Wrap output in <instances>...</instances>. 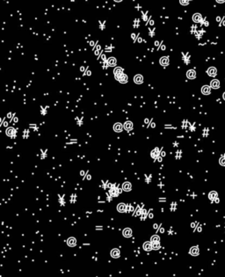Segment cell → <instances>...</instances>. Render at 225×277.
<instances>
[{"label":"cell","mask_w":225,"mask_h":277,"mask_svg":"<svg viewBox=\"0 0 225 277\" xmlns=\"http://www.w3.org/2000/svg\"><path fill=\"white\" fill-rule=\"evenodd\" d=\"M152 246H153V249H158V248L160 247V245L158 242H153Z\"/></svg>","instance_id":"22"},{"label":"cell","mask_w":225,"mask_h":277,"mask_svg":"<svg viewBox=\"0 0 225 277\" xmlns=\"http://www.w3.org/2000/svg\"><path fill=\"white\" fill-rule=\"evenodd\" d=\"M111 255L114 258H118L119 256H120V252H119V250H117V249H114V250L112 251Z\"/></svg>","instance_id":"17"},{"label":"cell","mask_w":225,"mask_h":277,"mask_svg":"<svg viewBox=\"0 0 225 277\" xmlns=\"http://www.w3.org/2000/svg\"><path fill=\"white\" fill-rule=\"evenodd\" d=\"M224 157H225V155H224Z\"/></svg>","instance_id":"29"},{"label":"cell","mask_w":225,"mask_h":277,"mask_svg":"<svg viewBox=\"0 0 225 277\" xmlns=\"http://www.w3.org/2000/svg\"><path fill=\"white\" fill-rule=\"evenodd\" d=\"M160 63L162 64V65H167L168 63H169V59L167 58V57H163V58L160 59Z\"/></svg>","instance_id":"15"},{"label":"cell","mask_w":225,"mask_h":277,"mask_svg":"<svg viewBox=\"0 0 225 277\" xmlns=\"http://www.w3.org/2000/svg\"><path fill=\"white\" fill-rule=\"evenodd\" d=\"M114 76H115V78H118V77H120L121 75L123 74V71H122V69L121 68H116L115 70H114Z\"/></svg>","instance_id":"8"},{"label":"cell","mask_w":225,"mask_h":277,"mask_svg":"<svg viewBox=\"0 0 225 277\" xmlns=\"http://www.w3.org/2000/svg\"><path fill=\"white\" fill-rule=\"evenodd\" d=\"M123 235L124 237H126V238H130L131 236H132V231H131L130 229H125L123 231Z\"/></svg>","instance_id":"10"},{"label":"cell","mask_w":225,"mask_h":277,"mask_svg":"<svg viewBox=\"0 0 225 277\" xmlns=\"http://www.w3.org/2000/svg\"><path fill=\"white\" fill-rule=\"evenodd\" d=\"M123 189L125 191H130L131 189V184L129 182H126L123 184Z\"/></svg>","instance_id":"18"},{"label":"cell","mask_w":225,"mask_h":277,"mask_svg":"<svg viewBox=\"0 0 225 277\" xmlns=\"http://www.w3.org/2000/svg\"><path fill=\"white\" fill-rule=\"evenodd\" d=\"M223 99H224V100H225V92H224V93H223Z\"/></svg>","instance_id":"28"},{"label":"cell","mask_w":225,"mask_h":277,"mask_svg":"<svg viewBox=\"0 0 225 277\" xmlns=\"http://www.w3.org/2000/svg\"><path fill=\"white\" fill-rule=\"evenodd\" d=\"M134 81H135V83H136V84H138V85H140V84H142L143 81V76L141 75H136L135 78H134Z\"/></svg>","instance_id":"6"},{"label":"cell","mask_w":225,"mask_h":277,"mask_svg":"<svg viewBox=\"0 0 225 277\" xmlns=\"http://www.w3.org/2000/svg\"><path fill=\"white\" fill-rule=\"evenodd\" d=\"M151 154H152V157H153V158H156V157H157V154H158V151H157V149H156L155 151H152V153H151Z\"/></svg>","instance_id":"24"},{"label":"cell","mask_w":225,"mask_h":277,"mask_svg":"<svg viewBox=\"0 0 225 277\" xmlns=\"http://www.w3.org/2000/svg\"><path fill=\"white\" fill-rule=\"evenodd\" d=\"M210 92H211V89L208 85H204V86H202V88H201V92H202L204 95L210 94Z\"/></svg>","instance_id":"3"},{"label":"cell","mask_w":225,"mask_h":277,"mask_svg":"<svg viewBox=\"0 0 225 277\" xmlns=\"http://www.w3.org/2000/svg\"><path fill=\"white\" fill-rule=\"evenodd\" d=\"M124 127H125V129H126L127 130H130V129H132V127H133V124L130 122H127L126 123H125V125H124Z\"/></svg>","instance_id":"20"},{"label":"cell","mask_w":225,"mask_h":277,"mask_svg":"<svg viewBox=\"0 0 225 277\" xmlns=\"http://www.w3.org/2000/svg\"><path fill=\"white\" fill-rule=\"evenodd\" d=\"M210 85H211V87L214 88V89H218V88L220 87V82H219V80H217V79H214V80L211 81Z\"/></svg>","instance_id":"2"},{"label":"cell","mask_w":225,"mask_h":277,"mask_svg":"<svg viewBox=\"0 0 225 277\" xmlns=\"http://www.w3.org/2000/svg\"><path fill=\"white\" fill-rule=\"evenodd\" d=\"M216 1H217L218 3H223V2H224V0H216Z\"/></svg>","instance_id":"26"},{"label":"cell","mask_w":225,"mask_h":277,"mask_svg":"<svg viewBox=\"0 0 225 277\" xmlns=\"http://www.w3.org/2000/svg\"><path fill=\"white\" fill-rule=\"evenodd\" d=\"M190 254L193 256H197L199 255V248L197 246H193L190 249Z\"/></svg>","instance_id":"5"},{"label":"cell","mask_w":225,"mask_h":277,"mask_svg":"<svg viewBox=\"0 0 225 277\" xmlns=\"http://www.w3.org/2000/svg\"><path fill=\"white\" fill-rule=\"evenodd\" d=\"M193 20H194V22H200L201 20V14H199V13H196V14L194 15V17H193Z\"/></svg>","instance_id":"16"},{"label":"cell","mask_w":225,"mask_h":277,"mask_svg":"<svg viewBox=\"0 0 225 277\" xmlns=\"http://www.w3.org/2000/svg\"><path fill=\"white\" fill-rule=\"evenodd\" d=\"M114 129L115 132H121L122 131V125L121 123H115L114 126Z\"/></svg>","instance_id":"9"},{"label":"cell","mask_w":225,"mask_h":277,"mask_svg":"<svg viewBox=\"0 0 225 277\" xmlns=\"http://www.w3.org/2000/svg\"><path fill=\"white\" fill-rule=\"evenodd\" d=\"M12 132H13V129H12V128H10V129H8V130H6V134H7V135H9V136H12Z\"/></svg>","instance_id":"25"},{"label":"cell","mask_w":225,"mask_h":277,"mask_svg":"<svg viewBox=\"0 0 225 277\" xmlns=\"http://www.w3.org/2000/svg\"><path fill=\"white\" fill-rule=\"evenodd\" d=\"M208 74L210 77H215L216 76V73H217V71H216V69L215 68V67H210V68L208 70Z\"/></svg>","instance_id":"1"},{"label":"cell","mask_w":225,"mask_h":277,"mask_svg":"<svg viewBox=\"0 0 225 277\" xmlns=\"http://www.w3.org/2000/svg\"><path fill=\"white\" fill-rule=\"evenodd\" d=\"M117 209H118L119 212H125V210H126V206H125V204H123V203H121V204L118 205Z\"/></svg>","instance_id":"14"},{"label":"cell","mask_w":225,"mask_h":277,"mask_svg":"<svg viewBox=\"0 0 225 277\" xmlns=\"http://www.w3.org/2000/svg\"><path fill=\"white\" fill-rule=\"evenodd\" d=\"M114 1H115V2H117V3H119V2H121L122 0H114Z\"/></svg>","instance_id":"27"},{"label":"cell","mask_w":225,"mask_h":277,"mask_svg":"<svg viewBox=\"0 0 225 277\" xmlns=\"http://www.w3.org/2000/svg\"><path fill=\"white\" fill-rule=\"evenodd\" d=\"M186 77L188 78H190V79H194L196 77V72L194 70H190V71H188L187 73H186Z\"/></svg>","instance_id":"4"},{"label":"cell","mask_w":225,"mask_h":277,"mask_svg":"<svg viewBox=\"0 0 225 277\" xmlns=\"http://www.w3.org/2000/svg\"><path fill=\"white\" fill-rule=\"evenodd\" d=\"M179 2H180V4L183 5H188V0H179Z\"/></svg>","instance_id":"23"},{"label":"cell","mask_w":225,"mask_h":277,"mask_svg":"<svg viewBox=\"0 0 225 277\" xmlns=\"http://www.w3.org/2000/svg\"><path fill=\"white\" fill-rule=\"evenodd\" d=\"M219 163H220L221 165L225 166V157H223V158H221L220 159H219Z\"/></svg>","instance_id":"21"},{"label":"cell","mask_w":225,"mask_h":277,"mask_svg":"<svg viewBox=\"0 0 225 277\" xmlns=\"http://www.w3.org/2000/svg\"><path fill=\"white\" fill-rule=\"evenodd\" d=\"M208 198L210 200H215L217 198V193L215 192V191H212V192H210L209 194H208Z\"/></svg>","instance_id":"11"},{"label":"cell","mask_w":225,"mask_h":277,"mask_svg":"<svg viewBox=\"0 0 225 277\" xmlns=\"http://www.w3.org/2000/svg\"><path fill=\"white\" fill-rule=\"evenodd\" d=\"M117 80H119L121 83H127V81H128V77H127L125 74H122V75H121L120 77H118V78H116Z\"/></svg>","instance_id":"7"},{"label":"cell","mask_w":225,"mask_h":277,"mask_svg":"<svg viewBox=\"0 0 225 277\" xmlns=\"http://www.w3.org/2000/svg\"><path fill=\"white\" fill-rule=\"evenodd\" d=\"M67 243H68V245L70 246H76V243H77V241H76V239L74 238H69V239H68Z\"/></svg>","instance_id":"12"},{"label":"cell","mask_w":225,"mask_h":277,"mask_svg":"<svg viewBox=\"0 0 225 277\" xmlns=\"http://www.w3.org/2000/svg\"><path fill=\"white\" fill-rule=\"evenodd\" d=\"M151 246H152V245H151L150 242H146V243L143 245V248H144L145 251H150L151 249H153V247H151Z\"/></svg>","instance_id":"13"},{"label":"cell","mask_w":225,"mask_h":277,"mask_svg":"<svg viewBox=\"0 0 225 277\" xmlns=\"http://www.w3.org/2000/svg\"><path fill=\"white\" fill-rule=\"evenodd\" d=\"M108 64L110 66H114L115 64H116V59L114 58V57H111V58H109Z\"/></svg>","instance_id":"19"}]
</instances>
